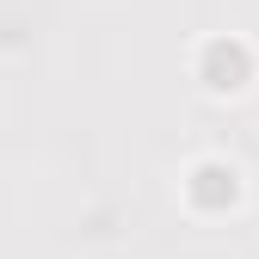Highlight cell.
Wrapping results in <instances>:
<instances>
[{
    "instance_id": "cell-1",
    "label": "cell",
    "mask_w": 259,
    "mask_h": 259,
    "mask_svg": "<svg viewBox=\"0 0 259 259\" xmlns=\"http://www.w3.org/2000/svg\"><path fill=\"white\" fill-rule=\"evenodd\" d=\"M191 80L204 99H247L259 80V44L241 31H210L191 44Z\"/></svg>"
},
{
    "instance_id": "cell-2",
    "label": "cell",
    "mask_w": 259,
    "mask_h": 259,
    "mask_svg": "<svg viewBox=\"0 0 259 259\" xmlns=\"http://www.w3.org/2000/svg\"><path fill=\"white\" fill-rule=\"evenodd\" d=\"M179 204H185V216H198V222L235 216L247 204L241 160H229V154H191L185 167H179Z\"/></svg>"
}]
</instances>
